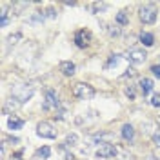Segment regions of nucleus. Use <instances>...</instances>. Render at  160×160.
<instances>
[{
  "label": "nucleus",
  "instance_id": "1",
  "mask_svg": "<svg viewBox=\"0 0 160 160\" xmlns=\"http://www.w3.org/2000/svg\"><path fill=\"white\" fill-rule=\"evenodd\" d=\"M33 93H35V89H33V86H29V84H17V86L11 89L13 98L17 100V102H20V104L28 102V100L33 97Z\"/></svg>",
  "mask_w": 160,
  "mask_h": 160
},
{
  "label": "nucleus",
  "instance_id": "2",
  "mask_svg": "<svg viewBox=\"0 0 160 160\" xmlns=\"http://www.w3.org/2000/svg\"><path fill=\"white\" fill-rule=\"evenodd\" d=\"M73 97H77L80 100H89L95 97V89H93V86H89V84L78 82V84L73 86Z\"/></svg>",
  "mask_w": 160,
  "mask_h": 160
},
{
  "label": "nucleus",
  "instance_id": "3",
  "mask_svg": "<svg viewBox=\"0 0 160 160\" xmlns=\"http://www.w3.org/2000/svg\"><path fill=\"white\" fill-rule=\"evenodd\" d=\"M138 17L144 24H153L157 20V8L153 4H148V6H142L138 9Z\"/></svg>",
  "mask_w": 160,
  "mask_h": 160
},
{
  "label": "nucleus",
  "instance_id": "4",
  "mask_svg": "<svg viewBox=\"0 0 160 160\" xmlns=\"http://www.w3.org/2000/svg\"><path fill=\"white\" fill-rule=\"evenodd\" d=\"M117 155H118V148L109 144V142H102L100 148L97 149V157L98 158H113Z\"/></svg>",
  "mask_w": 160,
  "mask_h": 160
},
{
  "label": "nucleus",
  "instance_id": "5",
  "mask_svg": "<svg viewBox=\"0 0 160 160\" xmlns=\"http://www.w3.org/2000/svg\"><path fill=\"white\" fill-rule=\"evenodd\" d=\"M58 98H57V93L55 89H46V97H44V104H42V109L44 111H51L58 108Z\"/></svg>",
  "mask_w": 160,
  "mask_h": 160
},
{
  "label": "nucleus",
  "instance_id": "6",
  "mask_svg": "<svg viewBox=\"0 0 160 160\" xmlns=\"http://www.w3.org/2000/svg\"><path fill=\"white\" fill-rule=\"evenodd\" d=\"M37 133H38V137H42V138H57V129L51 126L49 122H40L38 126H37Z\"/></svg>",
  "mask_w": 160,
  "mask_h": 160
},
{
  "label": "nucleus",
  "instance_id": "7",
  "mask_svg": "<svg viewBox=\"0 0 160 160\" xmlns=\"http://www.w3.org/2000/svg\"><path fill=\"white\" fill-rule=\"evenodd\" d=\"M91 31L89 29H78L75 33V44L78 46V48H88L91 42Z\"/></svg>",
  "mask_w": 160,
  "mask_h": 160
},
{
  "label": "nucleus",
  "instance_id": "8",
  "mask_svg": "<svg viewBox=\"0 0 160 160\" xmlns=\"http://www.w3.org/2000/svg\"><path fill=\"white\" fill-rule=\"evenodd\" d=\"M126 58L129 60L131 64H144L146 58H148V55H146L144 49H129L128 55H126Z\"/></svg>",
  "mask_w": 160,
  "mask_h": 160
},
{
  "label": "nucleus",
  "instance_id": "9",
  "mask_svg": "<svg viewBox=\"0 0 160 160\" xmlns=\"http://www.w3.org/2000/svg\"><path fill=\"white\" fill-rule=\"evenodd\" d=\"M122 138L126 142H133V138H135V128L131 124H124L122 126Z\"/></svg>",
  "mask_w": 160,
  "mask_h": 160
},
{
  "label": "nucleus",
  "instance_id": "10",
  "mask_svg": "<svg viewBox=\"0 0 160 160\" xmlns=\"http://www.w3.org/2000/svg\"><path fill=\"white\" fill-rule=\"evenodd\" d=\"M60 71L66 77H73L75 75V64L71 60H64V62H60Z\"/></svg>",
  "mask_w": 160,
  "mask_h": 160
},
{
  "label": "nucleus",
  "instance_id": "11",
  "mask_svg": "<svg viewBox=\"0 0 160 160\" xmlns=\"http://www.w3.org/2000/svg\"><path fill=\"white\" fill-rule=\"evenodd\" d=\"M138 86H140L142 95H149L151 91H153V88H155V84H153V80H151V78H142Z\"/></svg>",
  "mask_w": 160,
  "mask_h": 160
},
{
  "label": "nucleus",
  "instance_id": "12",
  "mask_svg": "<svg viewBox=\"0 0 160 160\" xmlns=\"http://www.w3.org/2000/svg\"><path fill=\"white\" fill-rule=\"evenodd\" d=\"M8 126H9V129H22L24 120L20 118V117H17V115H13V117H9V120H8Z\"/></svg>",
  "mask_w": 160,
  "mask_h": 160
},
{
  "label": "nucleus",
  "instance_id": "13",
  "mask_svg": "<svg viewBox=\"0 0 160 160\" xmlns=\"http://www.w3.org/2000/svg\"><path fill=\"white\" fill-rule=\"evenodd\" d=\"M140 42H142L146 48H151V46L155 44V37H153L151 33H148V31H142V33H140Z\"/></svg>",
  "mask_w": 160,
  "mask_h": 160
},
{
  "label": "nucleus",
  "instance_id": "14",
  "mask_svg": "<svg viewBox=\"0 0 160 160\" xmlns=\"http://www.w3.org/2000/svg\"><path fill=\"white\" fill-rule=\"evenodd\" d=\"M77 144H78V137H77L75 133H69V135L66 137L64 146H66V148H73V146H77Z\"/></svg>",
  "mask_w": 160,
  "mask_h": 160
},
{
  "label": "nucleus",
  "instance_id": "15",
  "mask_svg": "<svg viewBox=\"0 0 160 160\" xmlns=\"http://www.w3.org/2000/svg\"><path fill=\"white\" fill-rule=\"evenodd\" d=\"M115 20H117V24H120V26H126V24L129 22V18H128V11H118Z\"/></svg>",
  "mask_w": 160,
  "mask_h": 160
},
{
  "label": "nucleus",
  "instance_id": "16",
  "mask_svg": "<svg viewBox=\"0 0 160 160\" xmlns=\"http://www.w3.org/2000/svg\"><path fill=\"white\" fill-rule=\"evenodd\" d=\"M37 157H38V158H49L51 157V149L48 148V146H44V148H40V149L37 151Z\"/></svg>",
  "mask_w": 160,
  "mask_h": 160
},
{
  "label": "nucleus",
  "instance_id": "17",
  "mask_svg": "<svg viewBox=\"0 0 160 160\" xmlns=\"http://www.w3.org/2000/svg\"><path fill=\"white\" fill-rule=\"evenodd\" d=\"M55 111H57V115H55V117H57L58 120H64V118H66V106L58 104V108H57Z\"/></svg>",
  "mask_w": 160,
  "mask_h": 160
},
{
  "label": "nucleus",
  "instance_id": "18",
  "mask_svg": "<svg viewBox=\"0 0 160 160\" xmlns=\"http://www.w3.org/2000/svg\"><path fill=\"white\" fill-rule=\"evenodd\" d=\"M124 93H126V97H128L129 100H135V97H137V91H135V86H128Z\"/></svg>",
  "mask_w": 160,
  "mask_h": 160
},
{
  "label": "nucleus",
  "instance_id": "19",
  "mask_svg": "<svg viewBox=\"0 0 160 160\" xmlns=\"http://www.w3.org/2000/svg\"><path fill=\"white\" fill-rule=\"evenodd\" d=\"M118 62H120V57H118V55H111V58H109V62L106 64V68L109 69V68H113V66H118Z\"/></svg>",
  "mask_w": 160,
  "mask_h": 160
},
{
  "label": "nucleus",
  "instance_id": "20",
  "mask_svg": "<svg viewBox=\"0 0 160 160\" xmlns=\"http://www.w3.org/2000/svg\"><path fill=\"white\" fill-rule=\"evenodd\" d=\"M106 8H108V4H104V2H95V4H93V11H95V13L106 9Z\"/></svg>",
  "mask_w": 160,
  "mask_h": 160
},
{
  "label": "nucleus",
  "instance_id": "21",
  "mask_svg": "<svg viewBox=\"0 0 160 160\" xmlns=\"http://www.w3.org/2000/svg\"><path fill=\"white\" fill-rule=\"evenodd\" d=\"M149 104L153 108H160V95H153L151 100H149Z\"/></svg>",
  "mask_w": 160,
  "mask_h": 160
},
{
  "label": "nucleus",
  "instance_id": "22",
  "mask_svg": "<svg viewBox=\"0 0 160 160\" xmlns=\"http://www.w3.org/2000/svg\"><path fill=\"white\" fill-rule=\"evenodd\" d=\"M13 100H15V98H11L9 102L6 104V109H17V108L20 106V102H13Z\"/></svg>",
  "mask_w": 160,
  "mask_h": 160
},
{
  "label": "nucleus",
  "instance_id": "23",
  "mask_svg": "<svg viewBox=\"0 0 160 160\" xmlns=\"http://www.w3.org/2000/svg\"><path fill=\"white\" fill-rule=\"evenodd\" d=\"M151 73H153L155 77H158V78H160V64H155V66H151Z\"/></svg>",
  "mask_w": 160,
  "mask_h": 160
},
{
  "label": "nucleus",
  "instance_id": "24",
  "mask_svg": "<svg viewBox=\"0 0 160 160\" xmlns=\"http://www.w3.org/2000/svg\"><path fill=\"white\" fill-rule=\"evenodd\" d=\"M108 31H109L111 37H118V35H120V29H118V28H113V26H109V28H108Z\"/></svg>",
  "mask_w": 160,
  "mask_h": 160
},
{
  "label": "nucleus",
  "instance_id": "25",
  "mask_svg": "<svg viewBox=\"0 0 160 160\" xmlns=\"http://www.w3.org/2000/svg\"><path fill=\"white\" fill-rule=\"evenodd\" d=\"M153 144H155L157 148H160V131H157V133L153 135Z\"/></svg>",
  "mask_w": 160,
  "mask_h": 160
},
{
  "label": "nucleus",
  "instance_id": "26",
  "mask_svg": "<svg viewBox=\"0 0 160 160\" xmlns=\"http://www.w3.org/2000/svg\"><path fill=\"white\" fill-rule=\"evenodd\" d=\"M0 24H2V28H6V26L9 24V18H8V15H6V13H2V18H0Z\"/></svg>",
  "mask_w": 160,
  "mask_h": 160
},
{
  "label": "nucleus",
  "instance_id": "27",
  "mask_svg": "<svg viewBox=\"0 0 160 160\" xmlns=\"http://www.w3.org/2000/svg\"><path fill=\"white\" fill-rule=\"evenodd\" d=\"M46 17H48V18H55V17H57L55 9H48V11H46Z\"/></svg>",
  "mask_w": 160,
  "mask_h": 160
},
{
  "label": "nucleus",
  "instance_id": "28",
  "mask_svg": "<svg viewBox=\"0 0 160 160\" xmlns=\"http://www.w3.org/2000/svg\"><path fill=\"white\" fill-rule=\"evenodd\" d=\"M11 160H22V158H20V153H18V155H15V157H11Z\"/></svg>",
  "mask_w": 160,
  "mask_h": 160
},
{
  "label": "nucleus",
  "instance_id": "29",
  "mask_svg": "<svg viewBox=\"0 0 160 160\" xmlns=\"http://www.w3.org/2000/svg\"><path fill=\"white\" fill-rule=\"evenodd\" d=\"M148 160H160V158H157V157H153V155H149V157H148Z\"/></svg>",
  "mask_w": 160,
  "mask_h": 160
}]
</instances>
